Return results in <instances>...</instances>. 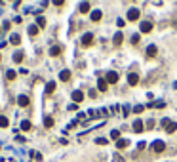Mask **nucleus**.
<instances>
[{
	"label": "nucleus",
	"mask_w": 177,
	"mask_h": 162,
	"mask_svg": "<svg viewBox=\"0 0 177 162\" xmlns=\"http://www.w3.org/2000/svg\"><path fill=\"white\" fill-rule=\"evenodd\" d=\"M118 78H120V76H118V73H116V71H109V73H107V76H105V80H107L109 84H116V82H118Z\"/></svg>",
	"instance_id": "obj_1"
},
{
	"label": "nucleus",
	"mask_w": 177,
	"mask_h": 162,
	"mask_svg": "<svg viewBox=\"0 0 177 162\" xmlns=\"http://www.w3.org/2000/svg\"><path fill=\"white\" fill-rule=\"evenodd\" d=\"M164 149H166V143L162 141V139H156V141L152 143V151L154 153H164Z\"/></svg>",
	"instance_id": "obj_2"
},
{
	"label": "nucleus",
	"mask_w": 177,
	"mask_h": 162,
	"mask_svg": "<svg viewBox=\"0 0 177 162\" xmlns=\"http://www.w3.org/2000/svg\"><path fill=\"white\" fill-rule=\"evenodd\" d=\"M139 31L143 33V34L151 33V31H152V23H151V21H141V25H139Z\"/></svg>",
	"instance_id": "obj_3"
},
{
	"label": "nucleus",
	"mask_w": 177,
	"mask_h": 162,
	"mask_svg": "<svg viewBox=\"0 0 177 162\" xmlns=\"http://www.w3.org/2000/svg\"><path fill=\"white\" fill-rule=\"evenodd\" d=\"M91 42H94V34H91V33H86V34H84V36H82V46H91Z\"/></svg>",
	"instance_id": "obj_4"
},
{
	"label": "nucleus",
	"mask_w": 177,
	"mask_h": 162,
	"mask_svg": "<svg viewBox=\"0 0 177 162\" xmlns=\"http://www.w3.org/2000/svg\"><path fill=\"white\" fill-rule=\"evenodd\" d=\"M139 19V10L137 8H130L128 12V21H137Z\"/></svg>",
	"instance_id": "obj_5"
},
{
	"label": "nucleus",
	"mask_w": 177,
	"mask_h": 162,
	"mask_svg": "<svg viewBox=\"0 0 177 162\" xmlns=\"http://www.w3.org/2000/svg\"><path fill=\"white\" fill-rule=\"evenodd\" d=\"M143 130H145V124H143V120H139V118H137V120L133 122V132H135V133H141Z\"/></svg>",
	"instance_id": "obj_6"
},
{
	"label": "nucleus",
	"mask_w": 177,
	"mask_h": 162,
	"mask_svg": "<svg viewBox=\"0 0 177 162\" xmlns=\"http://www.w3.org/2000/svg\"><path fill=\"white\" fill-rule=\"evenodd\" d=\"M147 107H148V109H164V107H166V103L162 101V99H158V101H152V103H148Z\"/></svg>",
	"instance_id": "obj_7"
},
{
	"label": "nucleus",
	"mask_w": 177,
	"mask_h": 162,
	"mask_svg": "<svg viewBox=\"0 0 177 162\" xmlns=\"http://www.w3.org/2000/svg\"><path fill=\"white\" fill-rule=\"evenodd\" d=\"M70 76H73V74H70L69 69H63V71L59 73V78H61L63 82H69V80H70Z\"/></svg>",
	"instance_id": "obj_8"
},
{
	"label": "nucleus",
	"mask_w": 177,
	"mask_h": 162,
	"mask_svg": "<svg viewBox=\"0 0 177 162\" xmlns=\"http://www.w3.org/2000/svg\"><path fill=\"white\" fill-rule=\"evenodd\" d=\"M122 40H124L122 33H120V31H116V34L112 36V44H114V46H120V44H122Z\"/></svg>",
	"instance_id": "obj_9"
},
{
	"label": "nucleus",
	"mask_w": 177,
	"mask_h": 162,
	"mask_svg": "<svg viewBox=\"0 0 177 162\" xmlns=\"http://www.w3.org/2000/svg\"><path fill=\"white\" fill-rule=\"evenodd\" d=\"M137 82H139V76H137L135 73H130V74H128V84H130V86H135Z\"/></svg>",
	"instance_id": "obj_10"
},
{
	"label": "nucleus",
	"mask_w": 177,
	"mask_h": 162,
	"mask_svg": "<svg viewBox=\"0 0 177 162\" xmlns=\"http://www.w3.org/2000/svg\"><path fill=\"white\" fill-rule=\"evenodd\" d=\"M17 105H19V107H27V105H29V97L21 94V95L17 97Z\"/></svg>",
	"instance_id": "obj_11"
},
{
	"label": "nucleus",
	"mask_w": 177,
	"mask_h": 162,
	"mask_svg": "<svg viewBox=\"0 0 177 162\" xmlns=\"http://www.w3.org/2000/svg\"><path fill=\"white\" fill-rule=\"evenodd\" d=\"M82 99H84V94H82L80 90H76V91H73V101H74V103H80Z\"/></svg>",
	"instance_id": "obj_12"
},
{
	"label": "nucleus",
	"mask_w": 177,
	"mask_h": 162,
	"mask_svg": "<svg viewBox=\"0 0 177 162\" xmlns=\"http://www.w3.org/2000/svg\"><path fill=\"white\" fill-rule=\"evenodd\" d=\"M156 53H158V48L156 46H148L147 48V57H154Z\"/></svg>",
	"instance_id": "obj_13"
},
{
	"label": "nucleus",
	"mask_w": 177,
	"mask_h": 162,
	"mask_svg": "<svg viewBox=\"0 0 177 162\" xmlns=\"http://www.w3.org/2000/svg\"><path fill=\"white\" fill-rule=\"evenodd\" d=\"M175 130H177V122H172V120H169V122L166 124V132H168V133H173Z\"/></svg>",
	"instance_id": "obj_14"
},
{
	"label": "nucleus",
	"mask_w": 177,
	"mask_h": 162,
	"mask_svg": "<svg viewBox=\"0 0 177 162\" xmlns=\"http://www.w3.org/2000/svg\"><path fill=\"white\" fill-rule=\"evenodd\" d=\"M107 80L105 78H99V82H97V88H99V91H107Z\"/></svg>",
	"instance_id": "obj_15"
},
{
	"label": "nucleus",
	"mask_w": 177,
	"mask_h": 162,
	"mask_svg": "<svg viewBox=\"0 0 177 162\" xmlns=\"http://www.w3.org/2000/svg\"><path fill=\"white\" fill-rule=\"evenodd\" d=\"M128 145H130L128 139H118V141H116V149H126Z\"/></svg>",
	"instance_id": "obj_16"
},
{
	"label": "nucleus",
	"mask_w": 177,
	"mask_h": 162,
	"mask_svg": "<svg viewBox=\"0 0 177 162\" xmlns=\"http://www.w3.org/2000/svg\"><path fill=\"white\" fill-rule=\"evenodd\" d=\"M101 17H103L101 10H94V12H91V21H99Z\"/></svg>",
	"instance_id": "obj_17"
},
{
	"label": "nucleus",
	"mask_w": 177,
	"mask_h": 162,
	"mask_svg": "<svg viewBox=\"0 0 177 162\" xmlns=\"http://www.w3.org/2000/svg\"><path fill=\"white\" fill-rule=\"evenodd\" d=\"M19 42H21V36H19V34H12V36H10V44L19 46Z\"/></svg>",
	"instance_id": "obj_18"
},
{
	"label": "nucleus",
	"mask_w": 177,
	"mask_h": 162,
	"mask_svg": "<svg viewBox=\"0 0 177 162\" xmlns=\"http://www.w3.org/2000/svg\"><path fill=\"white\" fill-rule=\"evenodd\" d=\"M78 10H80V13H88L90 12V2H88V0H86V2H82Z\"/></svg>",
	"instance_id": "obj_19"
},
{
	"label": "nucleus",
	"mask_w": 177,
	"mask_h": 162,
	"mask_svg": "<svg viewBox=\"0 0 177 162\" xmlns=\"http://www.w3.org/2000/svg\"><path fill=\"white\" fill-rule=\"evenodd\" d=\"M55 88H57V86H55V82H48L46 84V94H53Z\"/></svg>",
	"instance_id": "obj_20"
},
{
	"label": "nucleus",
	"mask_w": 177,
	"mask_h": 162,
	"mask_svg": "<svg viewBox=\"0 0 177 162\" xmlns=\"http://www.w3.org/2000/svg\"><path fill=\"white\" fill-rule=\"evenodd\" d=\"M23 57H25L23 52H15V53H13V61H15V63H21V61H23Z\"/></svg>",
	"instance_id": "obj_21"
},
{
	"label": "nucleus",
	"mask_w": 177,
	"mask_h": 162,
	"mask_svg": "<svg viewBox=\"0 0 177 162\" xmlns=\"http://www.w3.org/2000/svg\"><path fill=\"white\" fill-rule=\"evenodd\" d=\"M38 31H40V27H38V25H31V27H29V34H31V36L38 34Z\"/></svg>",
	"instance_id": "obj_22"
},
{
	"label": "nucleus",
	"mask_w": 177,
	"mask_h": 162,
	"mask_svg": "<svg viewBox=\"0 0 177 162\" xmlns=\"http://www.w3.org/2000/svg\"><path fill=\"white\" fill-rule=\"evenodd\" d=\"M59 53H61L59 46H52V48H49V55H59Z\"/></svg>",
	"instance_id": "obj_23"
},
{
	"label": "nucleus",
	"mask_w": 177,
	"mask_h": 162,
	"mask_svg": "<svg viewBox=\"0 0 177 162\" xmlns=\"http://www.w3.org/2000/svg\"><path fill=\"white\" fill-rule=\"evenodd\" d=\"M10 126V120L6 116H0V128H8Z\"/></svg>",
	"instance_id": "obj_24"
},
{
	"label": "nucleus",
	"mask_w": 177,
	"mask_h": 162,
	"mask_svg": "<svg viewBox=\"0 0 177 162\" xmlns=\"http://www.w3.org/2000/svg\"><path fill=\"white\" fill-rule=\"evenodd\" d=\"M36 25L40 27V29H42V27H46V19L42 16H36Z\"/></svg>",
	"instance_id": "obj_25"
},
{
	"label": "nucleus",
	"mask_w": 177,
	"mask_h": 162,
	"mask_svg": "<svg viewBox=\"0 0 177 162\" xmlns=\"http://www.w3.org/2000/svg\"><path fill=\"white\" fill-rule=\"evenodd\" d=\"M21 130H23V132H29L31 130V122L29 120H23V122H21Z\"/></svg>",
	"instance_id": "obj_26"
},
{
	"label": "nucleus",
	"mask_w": 177,
	"mask_h": 162,
	"mask_svg": "<svg viewBox=\"0 0 177 162\" xmlns=\"http://www.w3.org/2000/svg\"><path fill=\"white\" fill-rule=\"evenodd\" d=\"M44 126H46V128H52V126H53V118L52 116H46L44 118Z\"/></svg>",
	"instance_id": "obj_27"
},
{
	"label": "nucleus",
	"mask_w": 177,
	"mask_h": 162,
	"mask_svg": "<svg viewBox=\"0 0 177 162\" xmlns=\"http://www.w3.org/2000/svg\"><path fill=\"white\" fill-rule=\"evenodd\" d=\"M143 111H145V107H143V105H135V107H133V112H135V115H141Z\"/></svg>",
	"instance_id": "obj_28"
},
{
	"label": "nucleus",
	"mask_w": 177,
	"mask_h": 162,
	"mask_svg": "<svg viewBox=\"0 0 177 162\" xmlns=\"http://www.w3.org/2000/svg\"><path fill=\"white\" fill-rule=\"evenodd\" d=\"M111 137L114 139V141H118V139H120V132H118V130H112V132H111Z\"/></svg>",
	"instance_id": "obj_29"
},
{
	"label": "nucleus",
	"mask_w": 177,
	"mask_h": 162,
	"mask_svg": "<svg viewBox=\"0 0 177 162\" xmlns=\"http://www.w3.org/2000/svg\"><path fill=\"white\" fill-rule=\"evenodd\" d=\"M95 143H97V145H107V139H105V137H97Z\"/></svg>",
	"instance_id": "obj_30"
},
{
	"label": "nucleus",
	"mask_w": 177,
	"mask_h": 162,
	"mask_svg": "<svg viewBox=\"0 0 177 162\" xmlns=\"http://www.w3.org/2000/svg\"><path fill=\"white\" fill-rule=\"evenodd\" d=\"M6 76H8L10 80H13L15 78V71H6Z\"/></svg>",
	"instance_id": "obj_31"
},
{
	"label": "nucleus",
	"mask_w": 177,
	"mask_h": 162,
	"mask_svg": "<svg viewBox=\"0 0 177 162\" xmlns=\"http://www.w3.org/2000/svg\"><path fill=\"white\" fill-rule=\"evenodd\" d=\"M137 42H139V34H133V36H131V44H137Z\"/></svg>",
	"instance_id": "obj_32"
},
{
	"label": "nucleus",
	"mask_w": 177,
	"mask_h": 162,
	"mask_svg": "<svg viewBox=\"0 0 177 162\" xmlns=\"http://www.w3.org/2000/svg\"><path fill=\"white\" fill-rule=\"evenodd\" d=\"M145 126H147V130H151L152 126H154V120H147V124H145Z\"/></svg>",
	"instance_id": "obj_33"
},
{
	"label": "nucleus",
	"mask_w": 177,
	"mask_h": 162,
	"mask_svg": "<svg viewBox=\"0 0 177 162\" xmlns=\"http://www.w3.org/2000/svg\"><path fill=\"white\" fill-rule=\"evenodd\" d=\"M2 29H4V31L10 29V21H4V23H2Z\"/></svg>",
	"instance_id": "obj_34"
},
{
	"label": "nucleus",
	"mask_w": 177,
	"mask_h": 162,
	"mask_svg": "<svg viewBox=\"0 0 177 162\" xmlns=\"http://www.w3.org/2000/svg\"><path fill=\"white\" fill-rule=\"evenodd\" d=\"M130 115V105H124V116Z\"/></svg>",
	"instance_id": "obj_35"
},
{
	"label": "nucleus",
	"mask_w": 177,
	"mask_h": 162,
	"mask_svg": "<svg viewBox=\"0 0 177 162\" xmlns=\"http://www.w3.org/2000/svg\"><path fill=\"white\" fill-rule=\"evenodd\" d=\"M52 2H53L55 6H63V2H65V0H52Z\"/></svg>",
	"instance_id": "obj_36"
},
{
	"label": "nucleus",
	"mask_w": 177,
	"mask_h": 162,
	"mask_svg": "<svg viewBox=\"0 0 177 162\" xmlns=\"http://www.w3.org/2000/svg\"><path fill=\"white\" fill-rule=\"evenodd\" d=\"M69 109H73V111H76V109H78V103H70V107Z\"/></svg>",
	"instance_id": "obj_37"
},
{
	"label": "nucleus",
	"mask_w": 177,
	"mask_h": 162,
	"mask_svg": "<svg viewBox=\"0 0 177 162\" xmlns=\"http://www.w3.org/2000/svg\"><path fill=\"white\" fill-rule=\"evenodd\" d=\"M19 2H21V0H13V4H15V6H17V4H19Z\"/></svg>",
	"instance_id": "obj_38"
},
{
	"label": "nucleus",
	"mask_w": 177,
	"mask_h": 162,
	"mask_svg": "<svg viewBox=\"0 0 177 162\" xmlns=\"http://www.w3.org/2000/svg\"><path fill=\"white\" fill-rule=\"evenodd\" d=\"M0 33H2V29H0Z\"/></svg>",
	"instance_id": "obj_39"
}]
</instances>
